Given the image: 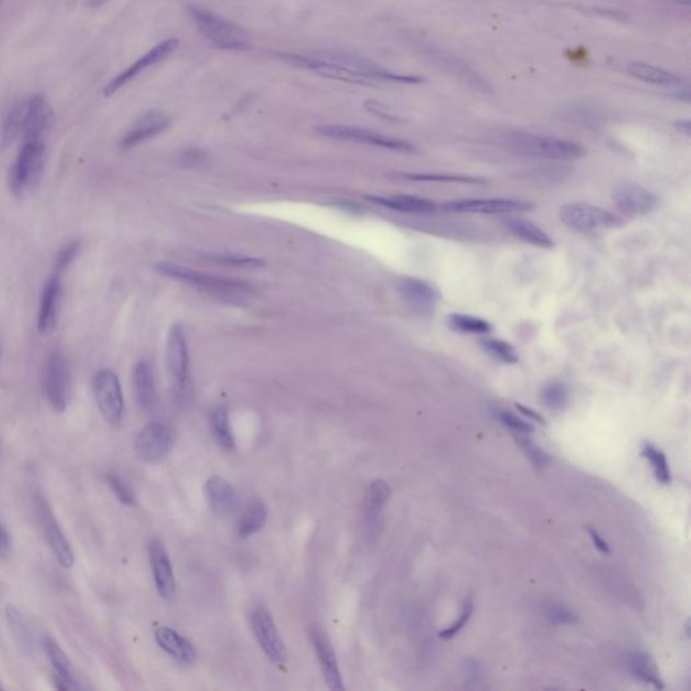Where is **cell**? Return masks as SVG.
Returning <instances> with one entry per match:
<instances>
[{
    "label": "cell",
    "instance_id": "cell-54",
    "mask_svg": "<svg viewBox=\"0 0 691 691\" xmlns=\"http://www.w3.org/2000/svg\"><path fill=\"white\" fill-rule=\"evenodd\" d=\"M2 4H4V0H0V7H2Z\"/></svg>",
    "mask_w": 691,
    "mask_h": 691
},
{
    "label": "cell",
    "instance_id": "cell-19",
    "mask_svg": "<svg viewBox=\"0 0 691 691\" xmlns=\"http://www.w3.org/2000/svg\"><path fill=\"white\" fill-rule=\"evenodd\" d=\"M149 559L158 594L165 601H171L176 597L178 585H176L175 572L171 567V558L160 539L150 540Z\"/></svg>",
    "mask_w": 691,
    "mask_h": 691
},
{
    "label": "cell",
    "instance_id": "cell-5",
    "mask_svg": "<svg viewBox=\"0 0 691 691\" xmlns=\"http://www.w3.org/2000/svg\"><path fill=\"white\" fill-rule=\"evenodd\" d=\"M503 142L517 153L547 160L572 161L585 154V150L581 144L555 136L514 133L505 136Z\"/></svg>",
    "mask_w": 691,
    "mask_h": 691
},
{
    "label": "cell",
    "instance_id": "cell-1",
    "mask_svg": "<svg viewBox=\"0 0 691 691\" xmlns=\"http://www.w3.org/2000/svg\"><path fill=\"white\" fill-rule=\"evenodd\" d=\"M155 269L165 277L173 278V280L181 281L187 285L194 286L213 299L226 302V304L246 305L256 293L253 285L246 283V281L200 272V270L181 267V265L173 264V262H158L155 264Z\"/></svg>",
    "mask_w": 691,
    "mask_h": 691
},
{
    "label": "cell",
    "instance_id": "cell-43",
    "mask_svg": "<svg viewBox=\"0 0 691 691\" xmlns=\"http://www.w3.org/2000/svg\"><path fill=\"white\" fill-rule=\"evenodd\" d=\"M473 609L474 601L473 597L470 596L468 597V599H465V602H463L462 609H460V613L459 616H458L457 621H455L454 624H451L449 628L442 631L441 634H439V636L444 640L452 639V637L457 636V634H459L463 628H465L468 621L470 620L471 615H473Z\"/></svg>",
    "mask_w": 691,
    "mask_h": 691
},
{
    "label": "cell",
    "instance_id": "cell-51",
    "mask_svg": "<svg viewBox=\"0 0 691 691\" xmlns=\"http://www.w3.org/2000/svg\"><path fill=\"white\" fill-rule=\"evenodd\" d=\"M516 408L519 409L521 414L526 415V416L529 417V420H532V422L540 423V424L546 425L545 417H543L542 415L538 414L534 409L529 408V407L526 406H521V404H516Z\"/></svg>",
    "mask_w": 691,
    "mask_h": 691
},
{
    "label": "cell",
    "instance_id": "cell-6",
    "mask_svg": "<svg viewBox=\"0 0 691 691\" xmlns=\"http://www.w3.org/2000/svg\"><path fill=\"white\" fill-rule=\"evenodd\" d=\"M42 392L56 414H64L68 409L72 398V368L60 350H53L45 358Z\"/></svg>",
    "mask_w": 691,
    "mask_h": 691
},
{
    "label": "cell",
    "instance_id": "cell-18",
    "mask_svg": "<svg viewBox=\"0 0 691 691\" xmlns=\"http://www.w3.org/2000/svg\"><path fill=\"white\" fill-rule=\"evenodd\" d=\"M171 125V118L165 112L150 109V111L142 114L123 134L122 139H120V147L125 150L133 149V147L160 136L163 131L168 130Z\"/></svg>",
    "mask_w": 691,
    "mask_h": 691
},
{
    "label": "cell",
    "instance_id": "cell-9",
    "mask_svg": "<svg viewBox=\"0 0 691 691\" xmlns=\"http://www.w3.org/2000/svg\"><path fill=\"white\" fill-rule=\"evenodd\" d=\"M92 392L99 411L109 424H119L125 416V398L119 377L112 369H101L93 374Z\"/></svg>",
    "mask_w": 691,
    "mask_h": 691
},
{
    "label": "cell",
    "instance_id": "cell-48",
    "mask_svg": "<svg viewBox=\"0 0 691 691\" xmlns=\"http://www.w3.org/2000/svg\"><path fill=\"white\" fill-rule=\"evenodd\" d=\"M466 687L479 688L484 683V669L481 663L474 659H468L465 663Z\"/></svg>",
    "mask_w": 691,
    "mask_h": 691
},
{
    "label": "cell",
    "instance_id": "cell-12",
    "mask_svg": "<svg viewBox=\"0 0 691 691\" xmlns=\"http://www.w3.org/2000/svg\"><path fill=\"white\" fill-rule=\"evenodd\" d=\"M173 443L175 431L165 423L153 422L139 431L136 439V452L144 462L158 463L168 457Z\"/></svg>",
    "mask_w": 691,
    "mask_h": 691
},
{
    "label": "cell",
    "instance_id": "cell-53",
    "mask_svg": "<svg viewBox=\"0 0 691 691\" xmlns=\"http://www.w3.org/2000/svg\"><path fill=\"white\" fill-rule=\"evenodd\" d=\"M106 2H109V0H85V4H87L88 7H91V9H95V7L101 6V4H106Z\"/></svg>",
    "mask_w": 691,
    "mask_h": 691
},
{
    "label": "cell",
    "instance_id": "cell-52",
    "mask_svg": "<svg viewBox=\"0 0 691 691\" xmlns=\"http://www.w3.org/2000/svg\"><path fill=\"white\" fill-rule=\"evenodd\" d=\"M678 130L680 131V133L685 134L686 136H690V122L688 120H682V122L677 123Z\"/></svg>",
    "mask_w": 691,
    "mask_h": 691
},
{
    "label": "cell",
    "instance_id": "cell-15",
    "mask_svg": "<svg viewBox=\"0 0 691 691\" xmlns=\"http://www.w3.org/2000/svg\"><path fill=\"white\" fill-rule=\"evenodd\" d=\"M61 277L63 276L53 273L41 292L39 316H37V329L42 337L52 335L60 323L64 302V286Z\"/></svg>",
    "mask_w": 691,
    "mask_h": 691
},
{
    "label": "cell",
    "instance_id": "cell-42",
    "mask_svg": "<svg viewBox=\"0 0 691 691\" xmlns=\"http://www.w3.org/2000/svg\"><path fill=\"white\" fill-rule=\"evenodd\" d=\"M546 617L554 625H573L577 623L578 617L572 610L555 602H550L545 608Z\"/></svg>",
    "mask_w": 691,
    "mask_h": 691
},
{
    "label": "cell",
    "instance_id": "cell-11",
    "mask_svg": "<svg viewBox=\"0 0 691 691\" xmlns=\"http://www.w3.org/2000/svg\"><path fill=\"white\" fill-rule=\"evenodd\" d=\"M36 512L39 526H41L45 539H47L48 546L52 550L53 555L56 556L58 564L64 569H72L74 564V551H72L71 545H69L68 539L64 535L57 519L53 514L49 503L42 495H39L36 498Z\"/></svg>",
    "mask_w": 691,
    "mask_h": 691
},
{
    "label": "cell",
    "instance_id": "cell-27",
    "mask_svg": "<svg viewBox=\"0 0 691 691\" xmlns=\"http://www.w3.org/2000/svg\"><path fill=\"white\" fill-rule=\"evenodd\" d=\"M371 202L389 208V210L400 211L408 214H430L436 210V205L433 200L425 197H414V195H392V197H368Z\"/></svg>",
    "mask_w": 691,
    "mask_h": 691
},
{
    "label": "cell",
    "instance_id": "cell-35",
    "mask_svg": "<svg viewBox=\"0 0 691 691\" xmlns=\"http://www.w3.org/2000/svg\"><path fill=\"white\" fill-rule=\"evenodd\" d=\"M393 178L408 181H423V183H459V184H484V179L473 178V176L460 175H431V173H404L398 171L392 173Z\"/></svg>",
    "mask_w": 691,
    "mask_h": 691
},
{
    "label": "cell",
    "instance_id": "cell-49",
    "mask_svg": "<svg viewBox=\"0 0 691 691\" xmlns=\"http://www.w3.org/2000/svg\"><path fill=\"white\" fill-rule=\"evenodd\" d=\"M586 529H588L589 537H590L591 542L596 546L597 550H599V553L607 554V555L608 554H610L609 545H608L607 540L599 534V531L591 526L586 527Z\"/></svg>",
    "mask_w": 691,
    "mask_h": 691
},
{
    "label": "cell",
    "instance_id": "cell-41",
    "mask_svg": "<svg viewBox=\"0 0 691 691\" xmlns=\"http://www.w3.org/2000/svg\"><path fill=\"white\" fill-rule=\"evenodd\" d=\"M495 417L500 420L501 424L505 425L506 428L519 433V435H527V433H532L535 431L531 423L526 422V420L516 416L512 412L505 411V409H495Z\"/></svg>",
    "mask_w": 691,
    "mask_h": 691
},
{
    "label": "cell",
    "instance_id": "cell-47",
    "mask_svg": "<svg viewBox=\"0 0 691 691\" xmlns=\"http://www.w3.org/2000/svg\"><path fill=\"white\" fill-rule=\"evenodd\" d=\"M363 107H365L366 111L371 112L374 117L389 120V122L401 123L406 120L404 119L403 115L398 114L393 107L381 103V101H366L365 103H363Z\"/></svg>",
    "mask_w": 691,
    "mask_h": 691
},
{
    "label": "cell",
    "instance_id": "cell-13",
    "mask_svg": "<svg viewBox=\"0 0 691 691\" xmlns=\"http://www.w3.org/2000/svg\"><path fill=\"white\" fill-rule=\"evenodd\" d=\"M179 44H180V41H179L178 39H165V41L155 45V47L152 48L149 52L144 53L141 58H138L136 63L131 64L127 69H125L122 74L115 76L114 79L104 87V96L109 98V96L115 95L118 91L122 90V88L126 87L128 83L133 82V80L136 79L139 74H144L146 69L152 68V66H157L161 61L168 58L171 53L178 49Z\"/></svg>",
    "mask_w": 691,
    "mask_h": 691
},
{
    "label": "cell",
    "instance_id": "cell-39",
    "mask_svg": "<svg viewBox=\"0 0 691 691\" xmlns=\"http://www.w3.org/2000/svg\"><path fill=\"white\" fill-rule=\"evenodd\" d=\"M484 349L489 353L495 360L503 363H516L519 361V354L511 343L503 339H484L482 340Z\"/></svg>",
    "mask_w": 691,
    "mask_h": 691
},
{
    "label": "cell",
    "instance_id": "cell-14",
    "mask_svg": "<svg viewBox=\"0 0 691 691\" xmlns=\"http://www.w3.org/2000/svg\"><path fill=\"white\" fill-rule=\"evenodd\" d=\"M449 213L479 214V215H511L534 208L532 203L516 199H460L442 205Z\"/></svg>",
    "mask_w": 691,
    "mask_h": 691
},
{
    "label": "cell",
    "instance_id": "cell-24",
    "mask_svg": "<svg viewBox=\"0 0 691 691\" xmlns=\"http://www.w3.org/2000/svg\"><path fill=\"white\" fill-rule=\"evenodd\" d=\"M134 392L136 401L144 412H153L157 407V390H155L153 369L147 361H139L133 371Z\"/></svg>",
    "mask_w": 691,
    "mask_h": 691
},
{
    "label": "cell",
    "instance_id": "cell-32",
    "mask_svg": "<svg viewBox=\"0 0 691 691\" xmlns=\"http://www.w3.org/2000/svg\"><path fill=\"white\" fill-rule=\"evenodd\" d=\"M390 493L392 490H390L389 485L382 479H376V481L372 482L365 498L366 521L372 523V521L376 520L389 501Z\"/></svg>",
    "mask_w": 691,
    "mask_h": 691
},
{
    "label": "cell",
    "instance_id": "cell-30",
    "mask_svg": "<svg viewBox=\"0 0 691 691\" xmlns=\"http://www.w3.org/2000/svg\"><path fill=\"white\" fill-rule=\"evenodd\" d=\"M628 667L636 679L653 686L658 690H663V680L659 675L658 666L647 652L639 650L632 651L628 655Z\"/></svg>",
    "mask_w": 691,
    "mask_h": 691
},
{
    "label": "cell",
    "instance_id": "cell-21",
    "mask_svg": "<svg viewBox=\"0 0 691 691\" xmlns=\"http://www.w3.org/2000/svg\"><path fill=\"white\" fill-rule=\"evenodd\" d=\"M396 285H398V291L400 292L401 297L406 300L407 304L417 312H428V311L433 310L436 302H438L439 296L435 288L420 278L401 277L398 278Z\"/></svg>",
    "mask_w": 691,
    "mask_h": 691
},
{
    "label": "cell",
    "instance_id": "cell-45",
    "mask_svg": "<svg viewBox=\"0 0 691 691\" xmlns=\"http://www.w3.org/2000/svg\"><path fill=\"white\" fill-rule=\"evenodd\" d=\"M107 484H109V489L117 495L118 500L123 503V505L133 506L136 503V495H134L133 490L128 487V485L123 481L117 474L109 473L106 476Z\"/></svg>",
    "mask_w": 691,
    "mask_h": 691
},
{
    "label": "cell",
    "instance_id": "cell-17",
    "mask_svg": "<svg viewBox=\"0 0 691 691\" xmlns=\"http://www.w3.org/2000/svg\"><path fill=\"white\" fill-rule=\"evenodd\" d=\"M612 202L624 215L645 216L655 211L659 199L640 184L624 183L613 189Z\"/></svg>",
    "mask_w": 691,
    "mask_h": 691
},
{
    "label": "cell",
    "instance_id": "cell-16",
    "mask_svg": "<svg viewBox=\"0 0 691 691\" xmlns=\"http://www.w3.org/2000/svg\"><path fill=\"white\" fill-rule=\"evenodd\" d=\"M55 123V112L48 99L41 93L26 99L22 141L48 142Z\"/></svg>",
    "mask_w": 691,
    "mask_h": 691
},
{
    "label": "cell",
    "instance_id": "cell-3",
    "mask_svg": "<svg viewBox=\"0 0 691 691\" xmlns=\"http://www.w3.org/2000/svg\"><path fill=\"white\" fill-rule=\"evenodd\" d=\"M48 160V142L22 141L10 166L7 186L15 199H28L41 186Z\"/></svg>",
    "mask_w": 691,
    "mask_h": 691
},
{
    "label": "cell",
    "instance_id": "cell-37",
    "mask_svg": "<svg viewBox=\"0 0 691 691\" xmlns=\"http://www.w3.org/2000/svg\"><path fill=\"white\" fill-rule=\"evenodd\" d=\"M542 403L546 408L554 412H561L569 404V390L564 382L553 381L546 385L540 393Z\"/></svg>",
    "mask_w": 691,
    "mask_h": 691
},
{
    "label": "cell",
    "instance_id": "cell-7",
    "mask_svg": "<svg viewBox=\"0 0 691 691\" xmlns=\"http://www.w3.org/2000/svg\"><path fill=\"white\" fill-rule=\"evenodd\" d=\"M559 219L567 229L578 232H596L617 229L623 221L610 211L588 203H567L559 208Z\"/></svg>",
    "mask_w": 691,
    "mask_h": 691
},
{
    "label": "cell",
    "instance_id": "cell-38",
    "mask_svg": "<svg viewBox=\"0 0 691 691\" xmlns=\"http://www.w3.org/2000/svg\"><path fill=\"white\" fill-rule=\"evenodd\" d=\"M83 250V242L80 240H72L66 242L60 250L57 251L55 262H53V273L63 276L69 267H72L77 257Z\"/></svg>",
    "mask_w": 691,
    "mask_h": 691
},
{
    "label": "cell",
    "instance_id": "cell-33",
    "mask_svg": "<svg viewBox=\"0 0 691 691\" xmlns=\"http://www.w3.org/2000/svg\"><path fill=\"white\" fill-rule=\"evenodd\" d=\"M211 428L214 436L223 449L232 450L235 447L234 433L230 424L229 412L224 407H216L211 414Z\"/></svg>",
    "mask_w": 691,
    "mask_h": 691
},
{
    "label": "cell",
    "instance_id": "cell-40",
    "mask_svg": "<svg viewBox=\"0 0 691 691\" xmlns=\"http://www.w3.org/2000/svg\"><path fill=\"white\" fill-rule=\"evenodd\" d=\"M207 259L223 267H240V269H254V267H264L265 264L262 259L240 256V254H214Z\"/></svg>",
    "mask_w": 691,
    "mask_h": 691
},
{
    "label": "cell",
    "instance_id": "cell-4",
    "mask_svg": "<svg viewBox=\"0 0 691 691\" xmlns=\"http://www.w3.org/2000/svg\"><path fill=\"white\" fill-rule=\"evenodd\" d=\"M165 363L176 406L186 408L191 404L194 389L186 331L180 323L173 324L169 329L165 345Z\"/></svg>",
    "mask_w": 691,
    "mask_h": 691
},
{
    "label": "cell",
    "instance_id": "cell-8",
    "mask_svg": "<svg viewBox=\"0 0 691 691\" xmlns=\"http://www.w3.org/2000/svg\"><path fill=\"white\" fill-rule=\"evenodd\" d=\"M319 136L337 141L355 142V144H369L398 153H415L416 147L411 142L395 136H385L368 128L350 125H324L315 128Z\"/></svg>",
    "mask_w": 691,
    "mask_h": 691
},
{
    "label": "cell",
    "instance_id": "cell-2",
    "mask_svg": "<svg viewBox=\"0 0 691 691\" xmlns=\"http://www.w3.org/2000/svg\"><path fill=\"white\" fill-rule=\"evenodd\" d=\"M186 12L199 33L216 49L242 52L253 47V39L242 26L192 2L186 4Z\"/></svg>",
    "mask_w": 691,
    "mask_h": 691
},
{
    "label": "cell",
    "instance_id": "cell-50",
    "mask_svg": "<svg viewBox=\"0 0 691 691\" xmlns=\"http://www.w3.org/2000/svg\"><path fill=\"white\" fill-rule=\"evenodd\" d=\"M12 550V537L6 527L0 523V559L6 558Z\"/></svg>",
    "mask_w": 691,
    "mask_h": 691
},
{
    "label": "cell",
    "instance_id": "cell-28",
    "mask_svg": "<svg viewBox=\"0 0 691 691\" xmlns=\"http://www.w3.org/2000/svg\"><path fill=\"white\" fill-rule=\"evenodd\" d=\"M503 222L514 237L520 238L524 242L531 243L538 248H554L553 238L531 221L523 218H508L503 219Z\"/></svg>",
    "mask_w": 691,
    "mask_h": 691
},
{
    "label": "cell",
    "instance_id": "cell-36",
    "mask_svg": "<svg viewBox=\"0 0 691 691\" xmlns=\"http://www.w3.org/2000/svg\"><path fill=\"white\" fill-rule=\"evenodd\" d=\"M642 455L651 463L655 478L661 485H669L671 482V470L664 452L652 443H644L642 447Z\"/></svg>",
    "mask_w": 691,
    "mask_h": 691
},
{
    "label": "cell",
    "instance_id": "cell-20",
    "mask_svg": "<svg viewBox=\"0 0 691 691\" xmlns=\"http://www.w3.org/2000/svg\"><path fill=\"white\" fill-rule=\"evenodd\" d=\"M311 642H312L313 650L318 656L320 663L321 672H323L324 680L331 690H343L342 674H340L339 664H337V655H335L332 643L329 642L326 632L321 631L319 626H313L310 631Z\"/></svg>",
    "mask_w": 691,
    "mask_h": 691
},
{
    "label": "cell",
    "instance_id": "cell-44",
    "mask_svg": "<svg viewBox=\"0 0 691 691\" xmlns=\"http://www.w3.org/2000/svg\"><path fill=\"white\" fill-rule=\"evenodd\" d=\"M6 617L9 625L12 626L15 639L20 640L21 644L28 645V643L31 642V634H29L28 625H26L20 610L10 605L6 609Z\"/></svg>",
    "mask_w": 691,
    "mask_h": 691
},
{
    "label": "cell",
    "instance_id": "cell-23",
    "mask_svg": "<svg viewBox=\"0 0 691 691\" xmlns=\"http://www.w3.org/2000/svg\"><path fill=\"white\" fill-rule=\"evenodd\" d=\"M205 492L211 509L219 516H230L237 511L240 503L237 492L232 485L222 477H211L206 484Z\"/></svg>",
    "mask_w": 691,
    "mask_h": 691
},
{
    "label": "cell",
    "instance_id": "cell-25",
    "mask_svg": "<svg viewBox=\"0 0 691 691\" xmlns=\"http://www.w3.org/2000/svg\"><path fill=\"white\" fill-rule=\"evenodd\" d=\"M44 650L47 652L48 659H49L50 664L53 669L57 672V687L60 690H76L80 688L74 680V672H72L71 661H69L68 656L66 655L63 650H61L58 643L56 642L53 637L45 636L44 639Z\"/></svg>",
    "mask_w": 691,
    "mask_h": 691
},
{
    "label": "cell",
    "instance_id": "cell-34",
    "mask_svg": "<svg viewBox=\"0 0 691 691\" xmlns=\"http://www.w3.org/2000/svg\"><path fill=\"white\" fill-rule=\"evenodd\" d=\"M450 328L462 334L481 335L487 334L492 329V324L477 316L463 315V313H451L447 318Z\"/></svg>",
    "mask_w": 691,
    "mask_h": 691
},
{
    "label": "cell",
    "instance_id": "cell-31",
    "mask_svg": "<svg viewBox=\"0 0 691 691\" xmlns=\"http://www.w3.org/2000/svg\"><path fill=\"white\" fill-rule=\"evenodd\" d=\"M267 506L262 501L251 500L238 520L237 532L241 538H249L261 531L267 523Z\"/></svg>",
    "mask_w": 691,
    "mask_h": 691
},
{
    "label": "cell",
    "instance_id": "cell-10",
    "mask_svg": "<svg viewBox=\"0 0 691 691\" xmlns=\"http://www.w3.org/2000/svg\"><path fill=\"white\" fill-rule=\"evenodd\" d=\"M250 625L265 655L276 666L283 667L288 660V652L269 610L264 607H257L251 612Z\"/></svg>",
    "mask_w": 691,
    "mask_h": 691
},
{
    "label": "cell",
    "instance_id": "cell-26",
    "mask_svg": "<svg viewBox=\"0 0 691 691\" xmlns=\"http://www.w3.org/2000/svg\"><path fill=\"white\" fill-rule=\"evenodd\" d=\"M628 74L634 79L642 80L650 84L660 85V87L675 88V90H686L687 85L677 74L659 68V66H650L645 63H632L628 66Z\"/></svg>",
    "mask_w": 691,
    "mask_h": 691
},
{
    "label": "cell",
    "instance_id": "cell-22",
    "mask_svg": "<svg viewBox=\"0 0 691 691\" xmlns=\"http://www.w3.org/2000/svg\"><path fill=\"white\" fill-rule=\"evenodd\" d=\"M154 636L161 650L165 651L179 663L184 664V666H192L197 660V650H195L194 644L183 634L176 632L175 629L169 628V626H158L155 629Z\"/></svg>",
    "mask_w": 691,
    "mask_h": 691
},
{
    "label": "cell",
    "instance_id": "cell-46",
    "mask_svg": "<svg viewBox=\"0 0 691 691\" xmlns=\"http://www.w3.org/2000/svg\"><path fill=\"white\" fill-rule=\"evenodd\" d=\"M517 442H519L521 449L526 452L527 457L531 459V462L534 463L537 468H545V466H547L548 463H550V457H548L547 452H546L542 447L538 446V444L535 443L534 441H531V439L520 435V438L517 439Z\"/></svg>",
    "mask_w": 691,
    "mask_h": 691
},
{
    "label": "cell",
    "instance_id": "cell-29",
    "mask_svg": "<svg viewBox=\"0 0 691 691\" xmlns=\"http://www.w3.org/2000/svg\"><path fill=\"white\" fill-rule=\"evenodd\" d=\"M26 101H18L7 109L0 127V147L6 150L22 138Z\"/></svg>",
    "mask_w": 691,
    "mask_h": 691
}]
</instances>
